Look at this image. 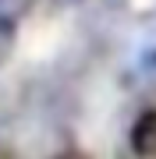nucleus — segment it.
I'll return each mask as SVG.
<instances>
[{
	"label": "nucleus",
	"instance_id": "obj_2",
	"mask_svg": "<svg viewBox=\"0 0 156 159\" xmlns=\"http://www.w3.org/2000/svg\"><path fill=\"white\" fill-rule=\"evenodd\" d=\"M14 35H18V25L7 21V18H0V64L11 57V50H14Z\"/></svg>",
	"mask_w": 156,
	"mask_h": 159
},
{
	"label": "nucleus",
	"instance_id": "obj_1",
	"mask_svg": "<svg viewBox=\"0 0 156 159\" xmlns=\"http://www.w3.org/2000/svg\"><path fill=\"white\" fill-rule=\"evenodd\" d=\"M128 142H131V152L139 156V159L156 156V110H145V113L131 124Z\"/></svg>",
	"mask_w": 156,
	"mask_h": 159
},
{
	"label": "nucleus",
	"instance_id": "obj_3",
	"mask_svg": "<svg viewBox=\"0 0 156 159\" xmlns=\"http://www.w3.org/2000/svg\"><path fill=\"white\" fill-rule=\"evenodd\" d=\"M25 11H29V0H0V18L7 21H18Z\"/></svg>",
	"mask_w": 156,
	"mask_h": 159
},
{
	"label": "nucleus",
	"instance_id": "obj_4",
	"mask_svg": "<svg viewBox=\"0 0 156 159\" xmlns=\"http://www.w3.org/2000/svg\"><path fill=\"white\" fill-rule=\"evenodd\" d=\"M53 4H60V7H75V4H82V0H53Z\"/></svg>",
	"mask_w": 156,
	"mask_h": 159
}]
</instances>
